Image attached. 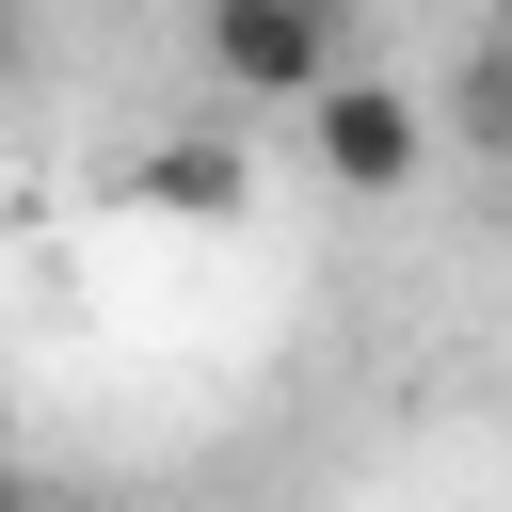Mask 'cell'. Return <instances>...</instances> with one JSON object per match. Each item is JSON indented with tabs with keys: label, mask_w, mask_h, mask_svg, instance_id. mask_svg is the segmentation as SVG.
Returning <instances> with one entry per match:
<instances>
[{
	"label": "cell",
	"mask_w": 512,
	"mask_h": 512,
	"mask_svg": "<svg viewBox=\"0 0 512 512\" xmlns=\"http://www.w3.org/2000/svg\"><path fill=\"white\" fill-rule=\"evenodd\" d=\"M432 144H480V160H512V16L464 48V80L432 96Z\"/></svg>",
	"instance_id": "277c9868"
},
{
	"label": "cell",
	"mask_w": 512,
	"mask_h": 512,
	"mask_svg": "<svg viewBox=\"0 0 512 512\" xmlns=\"http://www.w3.org/2000/svg\"><path fill=\"white\" fill-rule=\"evenodd\" d=\"M16 48H32V32H16V0H0V80H16Z\"/></svg>",
	"instance_id": "8992f818"
},
{
	"label": "cell",
	"mask_w": 512,
	"mask_h": 512,
	"mask_svg": "<svg viewBox=\"0 0 512 512\" xmlns=\"http://www.w3.org/2000/svg\"><path fill=\"white\" fill-rule=\"evenodd\" d=\"M304 144H320V176H336V192H416V176H432V96H416V80L336 64V80L304 96Z\"/></svg>",
	"instance_id": "7a4b0ae2"
},
{
	"label": "cell",
	"mask_w": 512,
	"mask_h": 512,
	"mask_svg": "<svg viewBox=\"0 0 512 512\" xmlns=\"http://www.w3.org/2000/svg\"><path fill=\"white\" fill-rule=\"evenodd\" d=\"M0 512H48V480H16V464H0Z\"/></svg>",
	"instance_id": "5b68a950"
},
{
	"label": "cell",
	"mask_w": 512,
	"mask_h": 512,
	"mask_svg": "<svg viewBox=\"0 0 512 512\" xmlns=\"http://www.w3.org/2000/svg\"><path fill=\"white\" fill-rule=\"evenodd\" d=\"M128 208L144 224H256V128H176V144H144L128 160Z\"/></svg>",
	"instance_id": "3957f363"
},
{
	"label": "cell",
	"mask_w": 512,
	"mask_h": 512,
	"mask_svg": "<svg viewBox=\"0 0 512 512\" xmlns=\"http://www.w3.org/2000/svg\"><path fill=\"white\" fill-rule=\"evenodd\" d=\"M352 64V0H208V80L256 112H304Z\"/></svg>",
	"instance_id": "6da1fadb"
}]
</instances>
